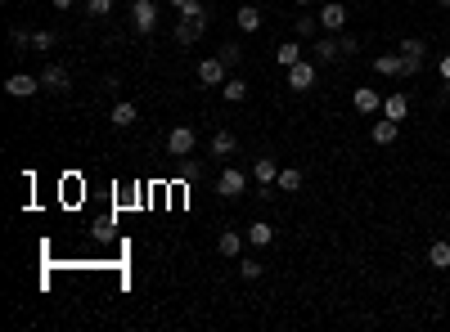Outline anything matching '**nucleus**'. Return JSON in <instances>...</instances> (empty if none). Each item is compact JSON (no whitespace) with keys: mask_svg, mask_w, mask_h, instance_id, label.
Returning <instances> with one entry per match:
<instances>
[{"mask_svg":"<svg viewBox=\"0 0 450 332\" xmlns=\"http://www.w3.org/2000/svg\"><path fill=\"white\" fill-rule=\"evenodd\" d=\"M199 81H203V85H225V81H230V63H225L221 54H208V59L199 63Z\"/></svg>","mask_w":450,"mask_h":332,"instance_id":"obj_5","label":"nucleus"},{"mask_svg":"<svg viewBox=\"0 0 450 332\" xmlns=\"http://www.w3.org/2000/svg\"><path fill=\"white\" fill-rule=\"evenodd\" d=\"M54 9H72V0H54Z\"/></svg>","mask_w":450,"mask_h":332,"instance_id":"obj_35","label":"nucleus"},{"mask_svg":"<svg viewBox=\"0 0 450 332\" xmlns=\"http://www.w3.org/2000/svg\"><path fill=\"white\" fill-rule=\"evenodd\" d=\"M167 5H172V9H176V14H180V5H185V0H167Z\"/></svg>","mask_w":450,"mask_h":332,"instance_id":"obj_36","label":"nucleus"},{"mask_svg":"<svg viewBox=\"0 0 450 332\" xmlns=\"http://www.w3.org/2000/svg\"><path fill=\"white\" fill-rule=\"evenodd\" d=\"M284 85H288L293 94H307L311 85H315V59H302V63L284 68Z\"/></svg>","mask_w":450,"mask_h":332,"instance_id":"obj_1","label":"nucleus"},{"mask_svg":"<svg viewBox=\"0 0 450 332\" xmlns=\"http://www.w3.org/2000/svg\"><path fill=\"white\" fill-rule=\"evenodd\" d=\"M311 50H315V63H333V59L343 54V41H338V36H320Z\"/></svg>","mask_w":450,"mask_h":332,"instance_id":"obj_15","label":"nucleus"},{"mask_svg":"<svg viewBox=\"0 0 450 332\" xmlns=\"http://www.w3.org/2000/svg\"><path fill=\"white\" fill-rule=\"evenodd\" d=\"M180 18H189V23H203V27H208V14H203V0H185V5H180Z\"/></svg>","mask_w":450,"mask_h":332,"instance_id":"obj_26","label":"nucleus"},{"mask_svg":"<svg viewBox=\"0 0 450 332\" xmlns=\"http://www.w3.org/2000/svg\"><path fill=\"white\" fill-rule=\"evenodd\" d=\"M243 238H248V233H239V229H225L221 238H216V252H221L225 261H239V256H243Z\"/></svg>","mask_w":450,"mask_h":332,"instance_id":"obj_10","label":"nucleus"},{"mask_svg":"<svg viewBox=\"0 0 450 332\" xmlns=\"http://www.w3.org/2000/svg\"><path fill=\"white\" fill-rule=\"evenodd\" d=\"M396 135H401V121H392V117H383V121H374V126H369V140L379 144V149L396 144Z\"/></svg>","mask_w":450,"mask_h":332,"instance_id":"obj_11","label":"nucleus"},{"mask_svg":"<svg viewBox=\"0 0 450 332\" xmlns=\"http://www.w3.org/2000/svg\"><path fill=\"white\" fill-rule=\"evenodd\" d=\"M235 149H239L235 130H216V135H212V157H230Z\"/></svg>","mask_w":450,"mask_h":332,"instance_id":"obj_18","label":"nucleus"},{"mask_svg":"<svg viewBox=\"0 0 450 332\" xmlns=\"http://www.w3.org/2000/svg\"><path fill=\"white\" fill-rule=\"evenodd\" d=\"M199 36H203V23H189V18L176 23V41H180V45H194Z\"/></svg>","mask_w":450,"mask_h":332,"instance_id":"obj_24","label":"nucleus"},{"mask_svg":"<svg viewBox=\"0 0 450 332\" xmlns=\"http://www.w3.org/2000/svg\"><path fill=\"white\" fill-rule=\"evenodd\" d=\"M396 50L405 54V77H419V72H423V54H428V45H423L419 36H405V41H401Z\"/></svg>","mask_w":450,"mask_h":332,"instance_id":"obj_4","label":"nucleus"},{"mask_svg":"<svg viewBox=\"0 0 450 332\" xmlns=\"http://www.w3.org/2000/svg\"><path fill=\"white\" fill-rule=\"evenodd\" d=\"M86 14L90 18H108L113 14V0H86Z\"/></svg>","mask_w":450,"mask_h":332,"instance_id":"obj_28","label":"nucleus"},{"mask_svg":"<svg viewBox=\"0 0 450 332\" xmlns=\"http://www.w3.org/2000/svg\"><path fill=\"white\" fill-rule=\"evenodd\" d=\"M442 5H446V9H450V0H442Z\"/></svg>","mask_w":450,"mask_h":332,"instance_id":"obj_38","label":"nucleus"},{"mask_svg":"<svg viewBox=\"0 0 450 332\" xmlns=\"http://www.w3.org/2000/svg\"><path fill=\"white\" fill-rule=\"evenodd\" d=\"M437 72H442V81L450 85V54H442V63H437Z\"/></svg>","mask_w":450,"mask_h":332,"instance_id":"obj_34","label":"nucleus"},{"mask_svg":"<svg viewBox=\"0 0 450 332\" xmlns=\"http://www.w3.org/2000/svg\"><path fill=\"white\" fill-rule=\"evenodd\" d=\"M36 90H45V85H41V77H32V72H14V77L5 81V94H9V99H32Z\"/></svg>","mask_w":450,"mask_h":332,"instance_id":"obj_3","label":"nucleus"},{"mask_svg":"<svg viewBox=\"0 0 450 332\" xmlns=\"http://www.w3.org/2000/svg\"><path fill=\"white\" fill-rule=\"evenodd\" d=\"M216 54H221V59H225V63H230V68H235V63H239V59H243V50H239V45H235V41H225V45H221V50H216Z\"/></svg>","mask_w":450,"mask_h":332,"instance_id":"obj_31","label":"nucleus"},{"mask_svg":"<svg viewBox=\"0 0 450 332\" xmlns=\"http://www.w3.org/2000/svg\"><path fill=\"white\" fill-rule=\"evenodd\" d=\"M248 242H252V247H271V242H275V225H266V220L248 225Z\"/></svg>","mask_w":450,"mask_h":332,"instance_id":"obj_19","label":"nucleus"},{"mask_svg":"<svg viewBox=\"0 0 450 332\" xmlns=\"http://www.w3.org/2000/svg\"><path fill=\"white\" fill-rule=\"evenodd\" d=\"M203 176V162H194V157H180V180H199Z\"/></svg>","mask_w":450,"mask_h":332,"instance_id":"obj_29","label":"nucleus"},{"mask_svg":"<svg viewBox=\"0 0 450 332\" xmlns=\"http://www.w3.org/2000/svg\"><path fill=\"white\" fill-rule=\"evenodd\" d=\"M136 117H140V113H136V104H131V99H117V104H113V113H108V121H113L117 130L136 126Z\"/></svg>","mask_w":450,"mask_h":332,"instance_id":"obj_14","label":"nucleus"},{"mask_svg":"<svg viewBox=\"0 0 450 332\" xmlns=\"http://www.w3.org/2000/svg\"><path fill=\"white\" fill-rule=\"evenodd\" d=\"M221 94H225L230 104H243V99H248V81H243V77H230V81L221 85Z\"/></svg>","mask_w":450,"mask_h":332,"instance_id":"obj_25","label":"nucleus"},{"mask_svg":"<svg viewBox=\"0 0 450 332\" xmlns=\"http://www.w3.org/2000/svg\"><path fill=\"white\" fill-rule=\"evenodd\" d=\"M374 72H379V77H405V54H401V50L379 54V59H374Z\"/></svg>","mask_w":450,"mask_h":332,"instance_id":"obj_9","label":"nucleus"},{"mask_svg":"<svg viewBox=\"0 0 450 332\" xmlns=\"http://www.w3.org/2000/svg\"><path fill=\"white\" fill-rule=\"evenodd\" d=\"M9 45H14V50L23 54V50H28V45H32V36L23 32V27H14V32H9Z\"/></svg>","mask_w":450,"mask_h":332,"instance_id":"obj_33","label":"nucleus"},{"mask_svg":"<svg viewBox=\"0 0 450 332\" xmlns=\"http://www.w3.org/2000/svg\"><path fill=\"white\" fill-rule=\"evenodd\" d=\"M302 180H307V176H302L297 166H279V180H275V184H279L284 193H297V189H302Z\"/></svg>","mask_w":450,"mask_h":332,"instance_id":"obj_22","label":"nucleus"},{"mask_svg":"<svg viewBox=\"0 0 450 332\" xmlns=\"http://www.w3.org/2000/svg\"><path fill=\"white\" fill-rule=\"evenodd\" d=\"M194 149H199L194 126H172V135H167V153H172V157H189Z\"/></svg>","mask_w":450,"mask_h":332,"instance_id":"obj_2","label":"nucleus"},{"mask_svg":"<svg viewBox=\"0 0 450 332\" xmlns=\"http://www.w3.org/2000/svg\"><path fill=\"white\" fill-rule=\"evenodd\" d=\"M235 23H239L243 32H257V27H261V9H257V5H239Z\"/></svg>","mask_w":450,"mask_h":332,"instance_id":"obj_20","label":"nucleus"},{"mask_svg":"<svg viewBox=\"0 0 450 332\" xmlns=\"http://www.w3.org/2000/svg\"><path fill=\"white\" fill-rule=\"evenodd\" d=\"M216 193H221V198H239V193H243V171L225 166L221 180H216Z\"/></svg>","mask_w":450,"mask_h":332,"instance_id":"obj_13","label":"nucleus"},{"mask_svg":"<svg viewBox=\"0 0 450 332\" xmlns=\"http://www.w3.org/2000/svg\"><path fill=\"white\" fill-rule=\"evenodd\" d=\"M261 269H266L261 261H239V274L248 278V283H252V278H261Z\"/></svg>","mask_w":450,"mask_h":332,"instance_id":"obj_32","label":"nucleus"},{"mask_svg":"<svg viewBox=\"0 0 450 332\" xmlns=\"http://www.w3.org/2000/svg\"><path fill=\"white\" fill-rule=\"evenodd\" d=\"M315 23H320V18H311V14H297L293 32H297V36H315Z\"/></svg>","mask_w":450,"mask_h":332,"instance_id":"obj_30","label":"nucleus"},{"mask_svg":"<svg viewBox=\"0 0 450 332\" xmlns=\"http://www.w3.org/2000/svg\"><path fill=\"white\" fill-rule=\"evenodd\" d=\"M315 18H320L324 32H343V27H347V5H343V0H324Z\"/></svg>","mask_w":450,"mask_h":332,"instance_id":"obj_7","label":"nucleus"},{"mask_svg":"<svg viewBox=\"0 0 450 332\" xmlns=\"http://www.w3.org/2000/svg\"><path fill=\"white\" fill-rule=\"evenodd\" d=\"M351 108L369 117V113H379V108H383V94H379V90H369V85H360V90L351 94Z\"/></svg>","mask_w":450,"mask_h":332,"instance_id":"obj_12","label":"nucleus"},{"mask_svg":"<svg viewBox=\"0 0 450 332\" xmlns=\"http://www.w3.org/2000/svg\"><path fill=\"white\" fill-rule=\"evenodd\" d=\"M59 45V36L50 27H41V32H32V50H54Z\"/></svg>","mask_w":450,"mask_h":332,"instance_id":"obj_27","label":"nucleus"},{"mask_svg":"<svg viewBox=\"0 0 450 332\" xmlns=\"http://www.w3.org/2000/svg\"><path fill=\"white\" fill-rule=\"evenodd\" d=\"M41 85H45V90H54V94H68L72 90V77H68L64 63H45L41 68Z\"/></svg>","mask_w":450,"mask_h":332,"instance_id":"obj_8","label":"nucleus"},{"mask_svg":"<svg viewBox=\"0 0 450 332\" xmlns=\"http://www.w3.org/2000/svg\"><path fill=\"white\" fill-rule=\"evenodd\" d=\"M275 63H279V68H293V63H302V45H297V41H284V45L275 50Z\"/></svg>","mask_w":450,"mask_h":332,"instance_id":"obj_21","label":"nucleus"},{"mask_svg":"<svg viewBox=\"0 0 450 332\" xmlns=\"http://www.w3.org/2000/svg\"><path fill=\"white\" fill-rule=\"evenodd\" d=\"M383 117L405 121L410 117V99H405V94H387V99H383Z\"/></svg>","mask_w":450,"mask_h":332,"instance_id":"obj_17","label":"nucleus"},{"mask_svg":"<svg viewBox=\"0 0 450 332\" xmlns=\"http://www.w3.org/2000/svg\"><path fill=\"white\" fill-rule=\"evenodd\" d=\"M131 23H136L140 36H149L158 27V0H136V5H131Z\"/></svg>","mask_w":450,"mask_h":332,"instance_id":"obj_6","label":"nucleus"},{"mask_svg":"<svg viewBox=\"0 0 450 332\" xmlns=\"http://www.w3.org/2000/svg\"><path fill=\"white\" fill-rule=\"evenodd\" d=\"M252 180H257L261 189H271V184L279 180V166H275V157H257V162H252Z\"/></svg>","mask_w":450,"mask_h":332,"instance_id":"obj_16","label":"nucleus"},{"mask_svg":"<svg viewBox=\"0 0 450 332\" xmlns=\"http://www.w3.org/2000/svg\"><path fill=\"white\" fill-rule=\"evenodd\" d=\"M428 265L432 269H450V242L446 238H437L432 247H428Z\"/></svg>","mask_w":450,"mask_h":332,"instance_id":"obj_23","label":"nucleus"},{"mask_svg":"<svg viewBox=\"0 0 450 332\" xmlns=\"http://www.w3.org/2000/svg\"><path fill=\"white\" fill-rule=\"evenodd\" d=\"M297 5H302V9H307V5H315V0H297Z\"/></svg>","mask_w":450,"mask_h":332,"instance_id":"obj_37","label":"nucleus"}]
</instances>
